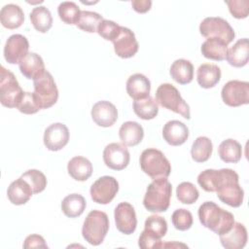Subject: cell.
<instances>
[{
	"mask_svg": "<svg viewBox=\"0 0 249 249\" xmlns=\"http://www.w3.org/2000/svg\"><path fill=\"white\" fill-rule=\"evenodd\" d=\"M156 101L161 107L180 114L183 118L190 120V106L182 98L179 90L171 84L164 83L156 90Z\"/></svg>",
	"mask_w": 249,
	"mask_h": 249,
	"instance_id": "obj_6",
	"label": "cell"
},
{
	"mask_svg": "<svg viewBox=\"0 0 249 249\" xmlns=\"http://www.w3.org/2000/svg\"><path fill=\"white\" fill-rule=\"evenodd\" d=\"M180 247H183V248H188V246L186 244H183V243H178V242H166V243H162V246L161 248H180Z\"/></svg>",
	"mask_w": 249,
	"mask_h": 249,
	"instance_id": "obj_47",
	"label": "cell"
},
{
	"mask_svg": "<svg viewBox=\"0 0 249 249\" xmlns=\"http://www.w3.org/2000/svg\"><path fill=\"white\" fill-rule=\"evenodd\" d=\"M133 111L142 120H152L159 113L157 101L152 96L133 101Z\"/></svg>",
	"mask_w": 249,
	"mask_h": 249,
	"instance_id": "obj_34",
	"label": "cell"
},
{
	"mask_svg": "<svg viewBox=\"0 0 249 249\" xmlns=\"http://www.w3.org/2000/svg\"><path fill=\"white\" fill-rule=\"evenodd\" d=\"M29 43L25 36L21 34L11 35L4 47V57L8 63L16 64L28 53Z\"/></svg>",
	"mask_w": 249,
	"mask_h": 249,
	"instance_id": "obj_15",
	"label": "cell"
},
{
	"mask_svg": "<svg viewBox=\"0 0 249 249\" xmlns=\"http://www.w3.org/2000/svg\"><path fill=\"white\" fill-rule=\"evenodd\" d=\"M169 73L175 82L180 85H187L194 78V66L190 60L179 58L171 64Z\"/></svg>",
	"mask_w": 249,
	"mask_h": 249,
	"instance_id": "obj_29",
	"label": "cell"
},
{
	"mask_svg": "<svg viewBox=\"0 0 249 249\" xmlns=\"http://www.w3.org/2000/svg\"><path fill=\"white\" fill-rule=\"evenodd\" d=\"M171 221L176 230L187 231L193 225V215L192 213L184 208L176 209L171 216Z\"/></svg>",
	"mask_w": 249,
	"mask_h": 249,
	"instance_id": "obj_40",
	"label": "cell"
},
{
	"mask_svg": "<svg viewBox=\"0 0 249 249\" xmlns=\"http://www.w3.org/2000/svg\"><path fill=\"white\" fill-rule=\"evenodd\" d=\"M67 170L73 179L77 181H86L92 174V164L88 159L77 156L68 161Z\"/></svg>",
	"mask_w": 249,
	"mask_h": 249,
	"instance_id": "obj_27",
	"label": "cell"
},
{
	"mask_svg": "<svg viewBox=\"0 0 249 249\" xmlns=\"http://www.w3.org/2000/svg\"><path fill=\"white\" fill-rule=\"evenodd\" d=\"M0 20L4 27L16 29L23 23L24 13L18 5L7 4L0 11Z\"/></svg>",
	"mask_w": 249,
	"mask_h": 249,
	"instance_id": "obj_25",
	"label": "cell"
},
{
	"mask_svg": "<svg viewBox=\"0 0 249 249\" xmlns=\"http://www.w3.org/2000/svg\"><path fill=\"white\" fill-rule=\"evenodd\" d=\"M221 96L225 104L237 107L249 103V83L245 81L231 80L224 85Z\"/></svg>",
	"mask_w": 249,
	"mask_h": 249,
	"instance_id": "obj_10",
	"label": "cell"
},
{
	"mask_svg": "<svg viewBox=\"0 0 249 249\" xmlns=\"http://www.w3.org/2000/svg\"><path fill=\"white\" fill-rule=\"evenodd\" d=\"M20 177L29 184L33 194H39L43 192L47 187V178L40 170L29 169L25 171Z\"/></svg>",
	"mask_w": 249,
	"mask_h": 249,
	"instance_id": "obj_39",
	"label": "cell"
},
{
	"mask_svg": "<svg viewBox=\"0 0 249 249\" xmlns=\"http://www.w3.org/2000/svg\"><path fill=\"white\" fill-rule=\"evenodd\" d=\"M69 141L68 127L62 123H54L49 125L44 132V144L50 151H59Z\"/></svg>",
	"mask_w": 249,
	"mask_h": 249,
	"instance_id": "obj_16",
	"label": "cell"
},
{
	"mask_svg": "<svg viewBox=\"0 0 249 249\" xmlns=\"http://www.w3.org/2000/svg\"><path fill=\"white\" fill-rule=\"evenodd\" d=\"M18 67L25 78L33 81L41 77L46 72L44 61L36 53H28L19 61Z\"/></svg>",
	"mask_w": 249,
	"mask_h": 249,
	"instance_id": "obj_19",
	"label": "cell"
},
{
	"mask_svg": "<svg viewBox=\"0 0 249 249\" xmlns=\"http://www.w3.org/2000/svg\"><path fill=\"white\" fill-rule=\"evenodd\" d=\"M163 139L171 146H180L184 144L189 137L188 126L177 120L167 122L162 128Z\"/></svg>",
	"mask_w": 249,
	"mask_h": 249,
	"instance_id": "obj_18",
	"label": "cell"
},
{
	"mask_svg": "<svg viewBox=\"0 0 249 249\" xmlns=\"http://www.w3.org/2000/svg\"><path fill=\"white\" fill-rule=\"evenodd\" d=\"M221 79V69L212 63L201 64L196 71V80L203 89H210L216 86Z\"/></svg>",
	"mask_w": 249,
	"mask_h": 249,
	"instance_id": "obj_26",
	"label": "cell"
},
{
	"mask_svg": "<svg viewBox=\"0 0 249 249\" xmlns=\"http://www.w3.org/2000/svg\"><path fill=\"white\" fill-rule=\"evenodd\" d=\"M90 115L97 125L109 127L116 123L118 119V110L113 103L101 100L93 104Z\"/></svg>",
	"mask_w": 249,
	"mask_h": 249,
	"instance_id": "obj_17",
	"label": "cell"
},
{
	"mask_svg": "<svg viewBox=\"0 0 249 249\" xmlns=\"http://www.w3.org/2000/svg\"><path fill=\"white\" fill-rule=\"evenodd\" d=\"M197 214L201 225L219 235L228 232L234 224L233 215L213 201L203 202Z\"/></svg>",
	"mask_w": 249,
	"mask_h": 249,
	"instance_id": "obj_2",
	"label": "cell"
},
{
	"mask_svg": "<svg viewBox=\"0 0 249 249\" xmlns=\"http://www.w3.org/2000/svg\"><path fill=\"white\" fill-rule=\"evenodd\" d=\"M171 194L172 186L166 178L155 179L147 187L143 205L150 212H164L169 207Z\"/></svg>",
	"mask_w": 249,
	"mask_h": 249,
	"instance_id": "obj_3",
	"label": "cell"
},
{
	"mask_svg": "<svg viewBox=\"0 0 249 249\" xmlns=\"http://www.w3.org/2000/svg\"><path fill=\"white\" fill-rule=\"evenodd\" d=\"M130 156L124 145L120 143H110L103 151V160L109 168L113 170H122L129 163Z\"/></svg>",
	"mask_w": 249,
	"mask_h": 249,
	"instance_id": "obj_12",
	"label": "cell"
},
{
	"mask_svg": "<svg viewBox=\"0 0 249 249\" xmlns=\"http://www.w3.org/2000/svg\"><path fill=\"white\" fill-rule=\"evenodd\" d=\"M116 54L122 58L132 57L138 52V42L134 33L127 27H121L117 37L112 41Z\"/></svg>",
	"mask_w": 249,
	"mask_h": 249,
	"instance_id": "obj_14",
	"label": "cell"
},
{
	"mask_svg": "<svg viewBox=\"0 0 249 249\" xmlns=\"http://www.w3.org/2000/svg\"><path fill=\"white\" fill-rule=\"evenodd\" d=\"M138 245L142 249H158L161 248L162 241L160 238H157L143 231L139 236Z\"/></svg>",
	"mask_w": 249,
	"mask_h": 249,
	"instance_id": "obj_44",
	"label": "cell"
},
{
	"mask_svg": "<svg viewBox=\"0 0 249 249\" xmlns=\"http://www.w3.org/2000/svg\"><path fill=\"white\" fill-rule=\"evenodd\" d=\"M119 136L124 146L133 147L142 141L144 137V130L138 123L127 121L121 125L119 129Z\"/></svg>",
	"mask_w": 249,
	"mask_h": 249,
	"instance_id": "obj_23",
	"label": "cell"
},
{
	"mask_svg": "<svg viewBox=\"0 0 249 249\" xmlns=\"http://www.w3.org/2000/svg\"><path fill=\"white\" fill-rule=\"evenodd\" d=\"M23 248L24 249L48 248V245L43 236H41L39 234H30L24 239Z\"/></svg>",
	"mask_w": 249,
	"mask_h": 249,
	"instance_id": "obj_45",
	"label": "cell"
},
{
	"mask_svg": "<svg viewBox=\"0 0 249 249\" xmlns=\"http://www.w3.org/2000/svg\"><path fill=\"white\" fill-rule=\"evenodd\" d=\"M176 196L180 202L184 204H193L197 200L199 193L193 183L182 182L176 188Z\"/></svg>",
	"mask_w": 249,
	"mask_h": 249,
	"instance_id": "obj_38",
	"label": "cell"
},
{
	"mask_svg": "<svg viewBox=\"0 0 249 249\" xmlns=\"http://www.w3.org/2000/svg\"><path fill=\"white\" fill-rule=\"evenodd\" d=\"M116 228L124 234H131L136 230L137 219L134 207L128 202H121L114 212Z\"/></svg>",
	"mask_w": 249,
	"mask_h": 249,
	"instance_id": "obj_13",
	"label": "cell"
},
{
	"mask_svg": "<svg viewBox=\"0 0 249 249\" xmlns=\"http://www.w3.org/2000/svg\"><path fill=\"white\" fill-rule=\"evenodd\" d=\"M121 25H119L118 23H116L113 20H109V19H103L98 27H97V33L99 36H101L102 38H104L105 40L108 41H113L117 35L119 34L120 30H121Z\"/></svg>",
	"mask_w": 249,
	"mask_h": 249,
	"instance_id": "obj_42",
	"label": "cell"
},
{
	"mask_svg": "<svg viewBox=\"0 0 249 249\" xmlns=\"http://www.w3.org/2000/svg\"><path fill=\"white\" fill-rule=\"evenodd\" d=\"M199 32L205 38H218L226 44L231 43L235 37L231 24L219 17L205 18L199 24Z\"/></svg>",
	"mask_w": 249,
	"mask_h": 249,
	"instance_id": "obj_9",
	"label": "cell"
},
{
	"mask_svg": "<svg viewBox=\"0 0 249 249\" xmlns=\"http://www.w3.org/2000/svg\"><path fill=\"white\" fill-rule=\"evenodd\" d=\"M249 58V40L247 38L239 39L233 46L228 50L227 61L233 67H243L247 64Z\"/></svg>",
	"mask_w": 249,
	"mask_h": 249,
	"instance_id": "obj_24",
	"label": "cell"
},
{
	"mask_svg": "<svg viewBox=\"0 0 249 249\" xmlns=\"http://www.w3.org/2000/svg\"><path fill=\"white\" fill-rule=\"evenodd\" d=\"M17 108L19 112L26 114V115L35 114L39 110H41L36 99H35L33 92H28V91L23 92Z\"/></svg>",
	"mask_w": 249,
	"mask_h": 249,
	"instance_id": "obj_41",
	"label": "cell"
},
{
	"mask_svg": "<svg viewBox=\"0 0 249 249\" xmlns=\"http://www.w3.org/2000/svg\"><path fill=\"white\" fill-rule=\"evenodd\" d=\"M30 20L33 27L41 33H46L53 25L52 14L45 6L33 8L30 13Z\"/></svg>",
	"mask_w": 249,
	"mask_h": 249,
	"instance_id": "obj_32",
	"label": "cell"
},
{
	"mask_svg": "<svg viewBox=\"0 0 249 249\" xmlns=\"http://www.w3.org/2000/svg\"><path fill=\"white\" fill-rule=\"evenodd\" d=\"M57 13L59 18L63 22L67 24H76L81 14V10L75 2L64 1L59 4L57 8Z\"/></svg>",
	"mask_w": 249,
	"mask_h": 249,
	"instance_id": "obj_37",
	"label": "cell"
},
{
	"mask_svg": "<svg viewBox=\"0 0 249 249\" xmlns=\"http://www.w3.org/2000/svg\"><path fill=\"white\" fill-rule=\"evenodd\" d=\"M213 145L211 140L206 136L197 137L191 148L192 159L196 162H204L211 157Z\"/></svg>",
	"mask_w": 249,
	"mask_h": 249,
	"instance_id": "obj_33",
	"label": "cell"
},
{
	"mask_svg": "<svg viewBox=\"0 0 249 249\" xmlns=\"http://www.w3.org/2000/svg\"><path fill=\"white\" fill-rule=\"evenodd\" d=\"M119 191V183L112 176H102L98 178L90 187L91 199L99 204H108L113 200Z\"/></svg>",
	"mask_w": 249,
	"mask_h": 249,
	"instance_id": "obj_11",
	"label": "cell"
},
{
	"mask_svg": "<svg viewBox=\"0 0 249 249\" xmlns=\"http://www.w3.org/2000/svg\"><path fill=\"white\" fill-rule=\"evenodd\" d=\"M23 90L13 72L1 66L0 70V101L8 108H17Z\"/></svg>",
	"mask_w": 249,
	"mask_h": 249,
	"instance_id": "obj_7",
	"label": "cell"
},
{
	"mask_svg": "<svg viewBox=\"0 0 249 249\" xmlns=\"http://www.w3.org/2000/svg\"><path fill=\"white\" fill-rule=\"evenodd\" d=\"M219 236L221 244L226 249H241L247 242L246 228L238 222H234L232 228L228 232Z\"/></svg>",
	"mask_w": 249,
	"mask_h": 249,
	"instance_id": "obj_20",
	"label": "cell"
},
{
	"mask_svg": "<svg viewBox=\"0 0 249 249\" xmlns=\"http://www.w3.org/2000/svg\"><path fill=\"white\" fill-rule=\"evenodd\" d=\"M144 231L147 233L161 239L167 231V223L161 216L151 215L145 221Z\"/></svg>",
	"mask_w": 249,
	"mask_h": 249,
	"instance_id": "obj_36",
	"label": "cell"
},
{
	"mask_svg": "<svg viewBox=\"0 0 249 249\" xmlns=\"http://www.w3.org/2000/svg\"><path fill=\"white\" fill-rule=\"evenodd\" d=\"M103 19L104 18L102 16H100L98 13L91 11H81L76 25L83 31L93 33L97 31V27Z\"/></svg>",
	"mask_w": 249,
	"mask_h": 249,
	"instance_id": "obj_35",
	"label": "cell"
},
{
	"mask_svg": "<svg viewBox=\"0 0 249 249\" xmlns=\"http://www.w3.org/2000/svg\"><path fill=\"white\" fill-rule=\"evenodd\" d=\"M197 183L204 191L216 193L222 202L231 207H239L243 202L238 174L231 168L205 169L198 174Z\"/></svg>",
	"mask_w": 249,
	"mask_h": 249,
	"instance_id": "obj_1",
	"label": "cell"
},
{
	"mask_svg": "<svg viewBox=\"0 0 249 249\" xmlns=\"http://www.w3.org/2000/svg\"><path fill=\"white\" fill-rule=\"evenodd\" d=\"M228 50V44L218 38H207L200 48L201 53L204 57L217 61H221L226 58Z\"/></svg>",
	"mask_w": 249,
	"mask_h": 249,
	"instance_id": "obj_28",
	"label": "cell"
},
{
	"mask_svg": "<svg viewBox=\"0 0 249 249\" xmlns=\"http://www.w3.org/2000/svg\"><path fill=\"white\" fill-rule=\"evenodd\" d=\"M226 4L229 7L230 13L235 18H245L249 12V1L248 0H228Z\"/></svg>",
	"mask_w": 249,
	"mask_h": 249,
	"instance_id": "obj_43",
	"label": "cell"
},
{
	"mask_svg": "<svg viewBox=\"0 0 249 249\" xmlns=\"http://www.w3.org/2000/svg\"><path fill=\"white\" fill-rule=\"evenodd\" d=\"M34 96L40 109H48L58 99V89L52 74L46 71L41 77L33 81Z\"/></svg>",
	"mask_w": 249,
	"mask_h": 249,
	"instance_id": "obj_8",
	"label": "cell"
},
{
	"mask_svg": "<svg viewBox=\"0 0 249 249\" xmlns=\"http://www.w3.org/2000/svg\"><path fill=\"white\" fill-rule=\"evenodd\" d=\"M33 191L29 184L21 177L13 181L7 190L9 200L15 205H21L26 203L32 196Z\"/></svg>",
	"mask_w": 249,
	"mask_h": 249,
	"instance_id": "obj_22",
	"label": "cell"
},
{
	"mask_svg": "<svg viewBox=\"0 0 249 249\" xmlns=\"http://www.w3.org/2000/svg\"><path fill=\"white\" fill-rule=\"evenodd\" d=\"M109 231V218L99 210H91L84 221L82 228L83 237L91 245H99Z\"/></svg>",
	"mask_w": 249,
	"mask_h": 249,
	"instance_id": "obj_5",
	"label": "cell"
},
{
	"mask_svg": "<svg viewBox=\"0 0 249 249\" xmlns=\"http://www.w3.org/2000/svg\"><path fill=\"white\" fill-rule=\"evenodd\" d=\"M131 6L134 11L140 14H144L151 9L152 1L151 0H132Z\"/></svg>",
	"mask_w": 249,
	"mask_h": 249,
	"instance_id": "obj_46",
	"label": "cell"
},
{
	"mask_svg": "<svg viewBox=\"0 0 249 249\" xmlns=\"http://www.w3.org/2000/svg\"><path fill=\"white\" fill-rule=\"evenodd\" d=\"M150 90V80L141 73H135L129 76L126 81V92L133 100H139L149 96Z\"/></svg>",
	"mask_w": 249,
	"mask_h": 249,
	"instance_id": "obj_21",
	"label": "cell"
},
{
	"mask_svg": "<svg viewBox=\"0 0 249 249\" xmlns=\"http://www.w3.org/2000/svg\"><path fill=\"white\" fill-rule=\"evenodd\" d=\"M140 167L153 180L167 178L171 172V165L163 153L155 148L145 149L139 159Z\"/></svg>",
	"mask_w": 249,
	"mask_h": 249,
	"instance_id": "obj_4",
	"label": "cell"
},
{
	"mask_svg": "<svg viewBox=\"0 0 249 249\" xmlns=\"http://www.w3.org/2000/svg\"><path fill=\"white\" fill-rule=\"evenodd\" d=\"M87 206L86 199L79 194H71L61 201V210L68 218H76L83 214Z\"/></svg>",
	"mask_w": 249,
	"mask_h": 249,
	"instance_id": "obj_30",
	"label": "cell"
},
{
	"mask_svg": "<svg viewBox=\"0 0 249 249\" xmlns=\"http://www.w3.org/2000/svg\"><path fill=\"white\" fill-rule=\"evenodd\" d=\"M218 154L223 161L236 163L241 159L242 147L236 140L229 138L221 142L218 147Z\"/></svg>",
	"mask_w": 249,
	"mask_h": 249,
	"instance_id": "obj_31",
	"label": "cell"
}]
</instances>
